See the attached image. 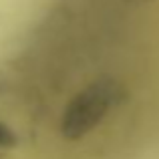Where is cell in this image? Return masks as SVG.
I'll return each mask as SVG.
<instances>
[{
  "mask_svg": "<svg viewBox=\"0 0 159 159\" xmlns=\"http://www.w3.org/2000/svg\"><path fill=\"white\" fill-rule=\"evenodd\" d=\"M117 97V85L101 79L77 93L66 105L61 119V133L65 139L77 141L89 135L109 113Z\"/></svg>",
  "mask_w": 159,
  "mask_h": 159,
  "instance_id": "obj_1",
  "label": "cell"
},
{
  "mask_svg": "<svg viewBox=\"0 0 159 159\" xmlns=\"http://www.w3.org/2000/svg\"><path fill=\"white\" fill-rule=\"evenodd\" d=\"M16 145V137H14V133L10 131V129L6 127V125H2L0 123V147H14Z\"/></svg>",
  "mask_w": 159,
  "mask_h": 159,
  "instance_id": "obj_2",
  "label": "cell"
}]
</instances>
